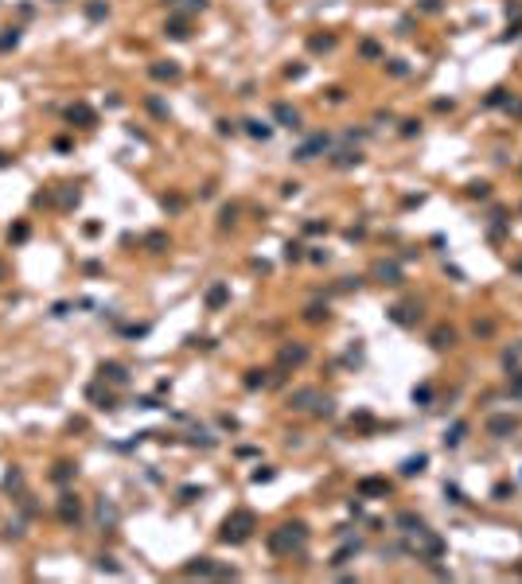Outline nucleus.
<instances>
[{
  "label": "nucleus",
  "instance_id": "4",
  "mask_svg": "<svg viewBox=\"0 0 522 584\" xmlns=\"http://www.w3.org/2000/svg\"><path fill=\"white\" fill-rule=\"evenodd\" d=\"M250 133H254V137H269V125H261V121H250Z\"/></svg>",
  "mask_w": 522,
  "mask_h": 584
},
{
  "label": "nucleus",
  "instance_id": "2",
  "mask_svg": "<svg viewBox=\"0 0 522 584\" xmlns=\"http://www.w3.org/2000/svg\"><path fill=\"white\" fill-rule=\"evenodd\" d=\"M74 117H78V121H94V113H90L86 106H78V109L70 106V121H74Z\"/></svg>",
  "mask_w": 522,
  "mask_h": 584
},
{
  "label": "nucleus",
  "instance_id": "3",
  "mask_svg": "<svg viewBox=\"0 0 522 584\" xmlns=\"http://www.w3.org/2000/svg\"><path fill=\"white\" fill-rule=\"evenodd\" d=\"M277 117H281V121H289V129H296V113H289L285 106H277Z\"/></svg>",
  "mask_w": 522,
  "mask_h": 584
},
{
  "label": "nucleus",
  "instance_id": "5",
  "mask_svg": "<svg viewBox=\"0 0 522 584\" xmlns=\"http://www.w3.org/2000/svg\"><path fill=\"white\" fill-rule=\"evenodd\" d=\"M421 468H425V456H417V460L406 464V475H413V472H421Z\"/></svg>",
  "mask_w": 522,
  "mask_h": 584
},
{
  "label": "nucleus",
  "instance_id": "1",
  "mask_svg": "<svg viewBox=\"0 0 522 584\" xmlns=\"http://www.w3.org/2000/svg\"><path fill=\"white\" fill-rule=\"evenodd\" d=\"M250 526H254V518H250V514L242 510V514H238L234 522H226V530H222V537H226V541H242V537L250 533Z\"/></svg>",
  "mask_w": 522,
  "mask_h": 584
}]
</instances>
